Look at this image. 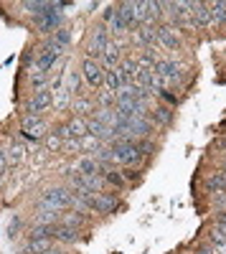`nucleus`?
Wrapping results in <instances>:
<instances>
[{"mask_svg":"<svg viewBox=\"0 0 226 254\" xmlns=\"http://www.w3.org/2000/svg\"><path fill=\"white\" fill-rule=\"evenodd\" d=\"M66 79H69V87H66V89H69L71 94H76V92H79V74H76V71H69Z\"/></svg>","mask_w":226,"mask_h":254,"instance_id":"obj_30","label":"nucleus"},{"mask_svg":"<svg viewBox=\"0 0 226 254\" xmlns=\"http://www.w3.org/2000/svg\"><path fill=\"white\" fill-rule=\"evenodd\" d=\"M8 165H10V163H8L5 150H0V173H5V171H8Z\"/></svg>","mask_w":226,"mask_h":254,"instance_id":"obj_35","label":"nucleus"},{"mask_svg":"<svg viewBox=\"0 0 226 254\" xmlns=\"http://www.w3.org/2000/svg\"><path fill=\"white\" fill-rule=\"evenodd\" d=\"M107 181H110V183H114V186H125V178H122L119 173H114V171H110V173H107Z\"/></svg>","mask_w":226,"mask_h":254,"instance_id":"obj_33","label":"nucleus"},{"mask_svg":"<svg viewBox=\"0 0 226 254\" xmlns=\"http://www.w3.org/2000/svg\"><path fill=\"white\" fill-rule=\"evenodd\" d=\"M214 252H216V254H226V242H221V244H214Z\"/></svg>","mask_w":226,"mask_h":254,"instance_id":"obj_38","label":"nucleus"},{"mask_svg":"<svg viewBox=\"0 0 226 254\" xmlns=\"http://www.w3.org/2000/svg\"><path fill=\"white\" fill-rule=\"evenodd\" d=\"M155 36H158V44L166 46V49H180V36H178V28L175 26H160L155 28Z\"/></svg>","mask_w":226,"mask_h":254,"instance_id":"obj_6","label":"nucleus"},{"mask_svg":"<svg viewBox=\"0 0 226 254\" xmlns=\"http://www.w3.org/2000/svg\"><path fill=\"white\" fill-rule=\"evenodd\" d=\"M125 125H127L130 135H148V132L153 130V122L145 120V117H130Z\"/></svg>","mask_w":226,"mask_h":254,"instance_id":"obj_15","label":"nucleus"},{"mask_svg":"<svg viewBox=\"0 0 226 254\" xmlns=\"http://www.w3.org/2000/svg\"><path fill=\"white\" fill-rule=\"evenodd\" d=\"M81 224H84V216H81V214H69L66 219H64V226H81Z\"/></svg>","mask_w":226,"mask_h":254,"instance_id":"obj_29","label":"nucleus"},{"mask_svg":"<svg viewBox=\"0 0 226 254\" xmlns=\"http://www.w3.org/2000/svg\"><path fill=\"white\" fill-rule=\"evenodd\" d=\"M206 188L211 190V193H221V190H226V176L224 173H216L206 181Z\"/></svg>","mask_w":226,"mask_h":254,"instance_id":"obj_20","label":"nucleus"},{"mask_svg":"<svg viewBox=\"0 0 226 254\" xmlns=\"http://www.w3.org/2000/svg\"><path fill=\"white\" fill-rule=\"evenodd\" d=\"M51 249V239H31L23 247V254H46Z\"/></svg>","mask_w":226,"mask_h":254,"instance_id":"obj_17","label":"nucleus"},{"mask_svg":"<svg viewBox=\"0 0 226 254\" xmlns=\"http://www.w3.org/2000/svg\"><path fill=\"white\" fill-rule=\"evenodd\" d=\"M79 171H81V176H92V173L99 171V163H97L94 158H87V160L79 163Z\"/></svg>","mask_w":226,"mask_h":254,"instance_id":"obj_25","label":"nucleus"},{"mask_svg":"<svg viewBox=\"0 0 226 254\" xmlns=\"http://www.w3.org/2000/svg\"><path fill=\"white\" fill-rule=\"evenodd\" d=\"M114 206H117L114 193H94V198L89 201V208H94L97 214H112Z\"/></svg>","mask_w":226,"mask_h":254,"instance_id":"obj_8","label":"nucleus"},{"mask_svg":"<svg viewBox=\"0 0 226 254\" xmlns=\"http://www.w3.org/2000/svg\"><path fill=\"white\" fill-rule=\"evenodd\" d=\"M160 97H163V99H166L168 104H175V97H173V94H168L166 89H163V92H160Z\"/></svg>","mask_w":226,"mask_h":254,"instance_id":"obj_36","label":"nucleus"},{"mask_svg":"<svg viewBox=\"0 0 226 254\" xmlns=\"http://www.w3.org/2000/svg\"><path fill=\"white\" fill-rule=\"evenodd\" d=\"M155 74H160L168 84H170V81H175V79H183V69L178 66L175 61H160L158 66H155Z\"/></svg>","mask_w":226,"mask_h":254,"instance_id":"obj_11","label":"nucleus"},{"mask_svg":"<svg viewBox=\"0 0 226 254\" xmlns=\"http://www.w3.org/2000/svg\"><path fill=\"white\" fill-rule=\"evenodd\" d=\"M54 239H61V242H76L79 239V231L74 229V226H56L54 229Z\"/></svg>","mask_w":226,"mask_h":254,"instance_id":"obj_18","label":"nucleus"},{"mask_svg":"<svg viewBox=\"0 0 226 254\" xmlns=\"http://www.w3.org/2000/svg\"><path fill=\"white\" fill-rule=\"evenodd\" d=\"M81 183H84L89 190H94V193H99V188H102V183H105V181H102L97 173H92V176H76Z\"/></svg>","mask_w":226,"mask_h":254,"instance_id":"obj_23","label":"nucleus"},{"mask_svg":"<svg viewBox=\"0 0 226 254\" xmlns=\"http://www.w3.org/2000/svg\"><path fill=\"white\" fill-rule=\"evenodd\" d=\"M107 44H110V38H107V28H105V26L94 28V36H92V41H89V49H87V54H89L87 59H94V61H97V56L105 54Z\"/></svg>","mask_w":226,"mask_h":254,"instance_id":"obj_4","label":"nucleus"},{"mask_svg":"<svg viewBox=\"0 0 226 254\" xmlns=\"http://www.w3.org/2000/svg\"><path fill=\"white\" fill-rule=\"evenodd\" d=\"M81 76H84V81L89 87H102L105 84V69L94 59H84V64H81Z\"/></svg>","mask_w":226,"mask_h":254,"instance_id":"obj_2","label":"nucleus"},{"mask_svg":"<svg viewBox=\"0 0 226 254\" xmlns=\"http://www.w3.org/2000/svg\"><path fill=\"white\" fill-rule=\"evenodd\" d=\"M135 44L145 46V49H153L158 44V36H155V28L153 26H142L137 33H135Z\"/></svg>","mask_w":226,"mask_h":254,"instance_id":"obj_14","label":"nucleus"},{"mask_svg":"<svg viewBox=\"0 0 226 254\" xmlns=\"http://www.w3.org/2000/svg\"><path fill=\"white\" fill-rule=\"evenodd\" d=\"M31 84H33V87H36V92L38 89H44V84H46V74L44 71H31Z\"/></svg>","mask_w":226,"mask_h":254,"instance_id":"obj_28","label":"nucleus"},{"mask_svg":"<svg viewBox=\"0 0 226 254\" xmlns=\"http://www.w3.org/2000/svg\"><path fill=\"white\" fill-rule=\"evenodd\" d=\"M5 155H8V163H10V165H15L20 158H23V145H20V142L15 140V142L8 147V150H5Z\"/></svg>","mask_w":226,"mask_h":254,"instance_id":"obj_24","label":"nucleus"},{"mask_svg":"<svg viewBox=\"0 0 226 254\" xmlns=\"http://www.w3.org/2000/svg\"><path fill=\"white\" fill-rule=\"evenodd\" d=\"M209 10H211V23H216V26L226 23V0H216V3L209 5Z\"/></svg>","mask_w":226,"mask_h":254,"instance_id":"obj_16","label":"nucleus"},{"mask_svg":"<svg viewBox=\"0 0 226 254\" xmlns=\"http://www.w3.org/2000/svg\"><path fill=\"white\" fill-rule=\"evenodd\" d=\"M71 107H74V112L84 115V112H92V102H89V99H84V97H76V99L71 102Z\"/></svg>","mask_w":226,"mask_h":254,"instance_id":"obj_26","label":"nucleus"},{"mask_svg":"<svg viewBox=\"0 0 226 254\" xmlns=\"http://www.w3.org/2000/svg\"><path fill=\"white\" fill-rule=\"evenodd\" d=\"M188 10H191V15H193L196 28H206V26H211V10H209L206 3H198V0H188Z\"/></svg>","mask_w":226,"mask_h":254,"instance_id":"obj_5","label":"nucleus"},{"mask_svg":"<svg viewBox=\"0 0 226 254\" xmlns=\"http://www.w3.org/2000/svg\"><path fill=\"white\" fill-rule=\"evenodd\" d=\"M122 64V54H119V46L117 44H107V49H105V54H102V66L105 69H117Z\"/></svg>","mask_w":226,"mask_h":254,"instance_id":"obj_13","label":"nucleus"},{"mask_svg":"<svg viewBox=\"0 0 226 254\" xmlns=\"http://www.w3.org/2000/svg\"><path fill=\"white\" fill-rule=\"evenodd\" d=\"M127 28H130V26H127L125 20H122V18H119V15L114 13V18L110 20V31H114V36H119V33H125Z\"/></svg>","mask_w":226,"mask_h":254,"instance_id":"obj_27","label":"nucleus"},{"mask_svg":"<svg viewBox=\"0 0 226 254\" xmlns=\"http://www.w3.org/2000/svg\"><path fill=\"white\" fill-rule=\"evenodd\" d=\"M61 13H56V10H51L49 15H44V18H36V28L41 31V33H51V31H58V26H61Z\"/></svg>","mask_w":226,"mask_h":254,"instance_id":"obj_12","label":"nucleus"},{"mask_svg":"<svg viewBox=\"0 0 226 254\" xmlns=\"http://www.w3.org/2000/svg\"><path fill=\"white\" fill-rule=\"evenodd\" d=\"M54 224H38L36 229H33V234H31V239H51L54 237Z\"/></svg>","mask_w":226,"mask_h":254,"instance_id":"obj_22","label":"nucleus"},{"mask_svg":"<svg viewBox=\"0 0 226 254\" xmlns=\"http://www.w3.org/2000/svg\"><path fill=\"white\" fill-rule=\"evenodd\" d=\"M44 132H46V122H41L38 117H26L23 120V137L26 140H41V137H44Z\"/></svg>","mask_w":226,"mask_h":254,"instance_id":"obj_9","label":"nucleus"},{"mask_svg":"<svg viewBox=\"0 0 226 254\" xmlns=\"http://www.w3.org/2000/svg\"><path fill=\"white\" fill-rule=\"evenodd\" d=\"M117 71H119V79H122V87H130V84L137 81V71L140 69H137V61L135 59H122Z\"/></svg>","mask_w":226,"mask_h":254,"instance_id":"obj_10","label":"nucleus"},{"mask_svg":"<svg viewBox=\"0 0 226 254\" xmlns=\"http://www.w3.org/2000/svg\"><path fill=\"white\" fill-rule=\"evenodd\" d=\"M135 145H137V153H140V155H150V153L155 150L150 140H142V142H135Z\"/></svg>","mask_w":226,"mask_h":254,"instance_id":"obj_31","label":"nucleus"},{"mask_svg":"<svg viewBox=\"0 0 226 254\" xmlns=\"http://www.w3.org/2000/svg\"><path fill=\"white\" fill-rule=\"evenodd\" d=\"M196 254H216V252H214V247H201Z\"/></svg>","mask_w":226,"mask_h":254,"instance_id":"obj_39","label":"nucleus"},{"mask_svg":"<svg viewBox=\"0 0 226 254\" xmlns=\"http://www.w3.org/2000/svg\"><path fill=\"white\" fill-rule=\"evenodd\" d=\"M105 87L110 92H119L122 89V79H119V71L117 69H107L105 71Z\"/></svg>","mask_w":226,"mask_h":254,"instance_id":"obj_19","label":"nucleus"},{"mask_svg":"<svg viewBox=\"0 0 226 254\" xmlns=\"http://www.w3.org/2000/svg\"><path fill=\"white\" fill-rule=\"evenodd\" d=\"M216 224L226 226V211H219V214H216Z\"/></svg>","mask_w":226,"mask_h":254,"instance_id":"obj_37","label":"nucleus"},{"mask_svg":"<svg viewBox=\"0 0 226 254\" xmlns=\"http://www.w3.org/2000/svg\"><path fill=\"white\" fill-rule=\"evenodd\" d=\"M46 145L51 147V150H56V147H61L64 142H61V137H58V135H49V137H46Z\"/></svg>","mask_w":226,"mask_h":254,"instance_id":"obj_32","label":"nucleus"},{"mask_svg":"<svg viewBox=\"0 0 226 254\" xmlns=\"http://www.w3.org/2000/svg\"><path fill=\"white\" fill-rule=\"evenodd\" d=\"M87 135V120L84 117H74V120H69L66 125H61L58 127V137L61 140H71V137H84Z\"/></svg>","mask_w":226,"mask_h":254,"instance_id":"obj_3","label":"nucleus"},{"mask_svg":"<svg viewBox=\"0 0 226 254\" xmlns=\"http://www.w3.org/2000/svg\"><path fill=\"white\" fill-rule=\"evenodd\" d=\"M49 104H51V92H49V89H38V92L33 94V99L26 104V112H28L31 117H38L41 112L49 107Z\"/></svg>","mask_w":226,"mask_h":254,"instance_id":"obj_7","label":"nucleus"},{"mask_svg":"<svg viewBox=\"0 0 226 254\" xmlns=\"http://www.w3.org/2000/svg\"><path fill=\"white\" fill-rule=\"evenodd\" d=\"M153 120H155V122H160V125H170V120H173L170 107H166V104H158L155 112H153Z\"/></svg>","mask_w":226,"mask_h":254,"instance_id":"obj_21","label":"nucleus"},{"mask_svg":"<svg viewBox=\"0 0 226 254\" xmlns=\"http://www.w3.org/2000/svg\"><path fill=\"white\" fill-rule=\"evenodd\" d=\"M224 176H226V168H224Z\"/></svg>","mask_w":226,"mask_h":254,"instance_id":"obj_41","label":"nucleus"},{"mask_svg":"<svg viewBox=\"0 0 226 254\" xmlns=\"http://www.w3.org/2000/svg\"><path fill=\"white\" fill-rule=\"evenodd\" d=\"M64 147H66V150H81V145H79V140H76V137L64 140Z\"/></svg>","mask_w":226,"mask_h":254,"instance_id":"obj_34","label":"nucleus"},{"mask_svg":"<svg viewBox=\"0 0 226 254\" xmlns=\"http://www.w3.org/2000/svg\"><path fill=\"white\" fill-rule=\"evenodd\" d=\"M71 201H74L71 190H66V188H51V190H46L44 201H41V208H44V211H61V208L71 206Z\"/></svg>","mask_w":226,"mask_h":254,"instance_id":"obj_1","label":"nucleus"},{"mask_svg":"<svg viewBox=\"0 0 226 254\" xmlns=\"http://www.w3.org/2000/svg\"><path fill=\"white\" fill-rule=\"evenodd\" d=\"M46 254H61V252H58V249H54V247H51V249H49V252H46Z\"/></svg>","mask_w":226,"mask_h":254,"instance_id":"obj_40","label":"nucleus"}]
</instances>
